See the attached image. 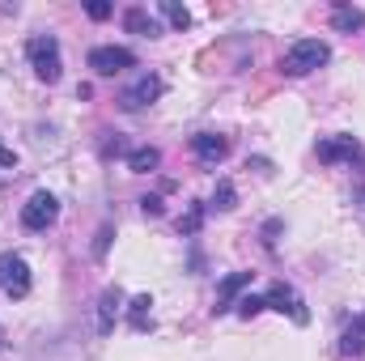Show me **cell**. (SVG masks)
Segmentation results:
<instances>
[{"label":"cell","mask_w":365,"mask_h":361,"mask_svg":"<svg viewBox=\"0 0 365 361\" xmlns=\"http://www.w3.org/2000/svg\"><path fill=\"white\" fill-rule=\"evenodd\" d=\"M26 56H30V68H34L38 81H47V86L60 81L64 60H60V39H56V34H34V39L26 43Z\"/></svg>","instance_id":"1"},{"label":"cell","mask_w":365,"mask_h":361,"mask_svg":"<svg viewBox=\"0 0 365 361\" xmlns=\"http://www.w3.org/2000/svg\"><path fill=\"white\" fill-rule=\"evenodd\" d=\"M331 60V47L323 43V39H297L289 51H284V60H280V68L289 73V77H306V73H314V68H323Z\"/></svg>","instance_id":"2"},{"label":"cell","mask_w":365,"mask_h":361,"mask_svg":"<svg viewBox=\"0 0 365 361\" xmlns=\"http://www.w3.org/2000/svg\"><path fill=\"white\" fill-rule=\"evenodd\" d=\"M60 221V200L51 195V191H34L30 200H26V208H21V225L30 230V234H43L47 225H56Z\"/></svg>","instance_id":"3"},{"label":"cell","mask_w":365,"mask_h":361,"mask_svg":"<svg viewBox=\"0 0 365 361\" xmlns=\"http://www.w3.org/2000/svg\"><path fill=\"white\" fill-rule=\"evenodd\" d=\"M0 293L13 298V302H21L30 293V264L17 251H4L0 255Z\"/></svg>","instance_id":"4"},{"label":"cell","mask_w":365,"mask_h":361,"mask_svg":"<svg viewBox=\"0 0 365 361\" xmlns=\"http://www.w3.org/2000/svg\"><path fill=\"white\" fill-rule=\"evenodd\" d=\"M90 68L98 73V77H119V73L136 68V51H132V47H115V43L93 47L90 51Z\"/></svg>","instance_id":"5"},{"label":"cell","mask_w":365,"mask_h":361,"mask_svg":"<svg viewBox=\"0 0 365 361\" xmlns=\"http://www.w3.org/2000/svg\"><path fill=\"white\" fill-rule=\"evenodd\" d=\"M264 302H268V310H280V315H289L293 323H310V310H306V302L297 298V289L293 285H284V280H272V289L264 293Z\"/></svg>","instance_id":"6"},{"label":"cell","mask_w":365,"mask_h":361,"mask_svg":"<svg viewBox=\"0 0 365 361\" xmlns=\"http://www.w3.org/2000/svg\"><path fill=\"white\" fill-rule=\"evenodd\" d=\"M314 153H319V162L323 166H336V162H361V141L357 136H327V141H319L314 145Z\"/></svg>","instance_id":"7"},{"label":"cell","mask_w":365,"mask_h":361,"mask_svg":"<svg viewBox=\"0 0 365 361\" xmlns=\"http://www.w3.org/2000/svg\"><path fill=\"white\" fill-rule=\"evenodd\" d=\"M191 153H195L204 166H221V162L230 158V136H221V132H195V136H191Z\"/></svg>","instance_id":"8"},{"label":"cell","mask_w":365,"mask_h":361,"mask_svg":"<svg viewBox=\"0 0 365 361\" xmlns=\"http://www.w3.org/2000/svg\"><path fill=\"white\" fill-rule=\"evenodd\" d=\"M162 90H166V86H162V77H153V73H145V77H140V81H136L132 90H123V98H119V102H123L128 111H140V106H149V102H158V98H162Z\"/></svg>","instance_id":"9"},{"label":"cell","mask_w":365,"mask_h":361,"mask_svg":"<svg viewBox=\"0 0 365 361\" xmlns=\"http://www.w3.org/2000/svg\"><path fill=\"white\" fill-rule=\"evenodd\" d=\"M251 276L255 272H230L221 285H217V306H212V315H225V310H234V298L251 285Z\"/></svg>","instance_id":"10"},{"label":"cell","mask_w":365,"mask_h":361,"mask_svg":"<svg viewBox=\"0 0 365 361\" xmlns=\"http://www.w3.org/2000/svg\"><path fill=\"white\" fill-rule=\"evenodd\" d=\"M119 306H123V293H119V289H106V293L98 298V336H110V332H115Z\"/></svg>","instance_id":"11"},{"label":"cell","mask_w":365,"mask_h":361,"mask_svg":"<svg viewBox=\"0 0 365 361\" xmlns=\"http://www.w3.org/2000/svg\"><path fill=\"white\" fill-rule=\"evenodd\" d=\"M331 26L340 34H357V30H365V9H357V4H336L331 9Z\"/></svg>","instance_id":"12"},{"label":"cell","mask_w":365,"mask_h":361,"mask_svg":"<svg viewBox=\"0 0 365 361\" xmlns=\"http://www.w3.org/2000/svg\"><path fill=\"white\" fill-rule=\"evenodd\" d=\"M123 26H128L132 34H140V39H158V34H162L158 17H153L149 9H128V13H123Z\"/></svg>","instance_id":"13"},{"label":"cell","mask_w":365,"mask_h":361,"mask_svg":"<svg viewBox=\"0 0 365 361\" xmlns=\"http://www.w3.org/2000/svg\"><path fill=\"white\" fill-rule=\"evenodd\" d=\"M149 306H153V298H149V293L132 298V306H128V323H132V332H140V336H145V332H153V310H149Z\"/></svg>","instance_id":"14"},{"label":"cell","mask_w":365,"mask_h":361,"mask_svg":"<svg viewBox=\"0 0 365 361\" xmlns=\"http://www.w3.org/2000/svg\"><path fill=\"white\" fill-rule=\"evenodd\" d=\"M340 353H344V357H361L365 353V315H357V319L344 327V336H340Z\"/></svg>","instance_id":"15"},{"label":"cell","mask_w":365,"mask_h":361,"mask_svg":"<svg viewBox=\"0 0 365 361\" xmlns=\"http://www.w3.org/2000/svg\"><path fill=\"white\" fill-rule=\"evenodd\" d=\"M204 217H208V204L191 200V204H187V213L179 217V234H182V238H195V234L204 230Z\"/></svg>","instance_id":"16"},{"label":"cell","mask_w":365,"mask_h":361,"mask_svg":"<svg viewBox=\"0 0 365 361\" xmlns=\"http://www.w3.org/2000/svg\"><path fill=\"white\" fill-rule=\"evenodd\" d=\"M128 166H132V175H149V171H158V166H162V153H158L153 145L132 149V153H128Z\"/></svg>","instance_id":"17"},{"label":"cell","mask_w":365,"mask_h":361,"mask_svg":"<svg viewBox=\"0 0 365 361\" xmlns=\"http://www.w3.org/2000/svg\"><path fill=\"white\" fill-rule=\"evenodd\" d=\"M158 13H162L175 30H191V13H187L182 4H175V0H162V4H158Z\"/></svg>","instance_id":"18"},{"label":"cell","mask_w":365,"mask_h":361,"mask_svg":"<svg viewBox=\"0 0 365 361\" xmlns=\"http://www.w3.org/2000/svg\"><path fill=\"white\" fill-rule=\"evenodd\" d=\"M234 204H238V191H234V183H230V179H221V183H217V191H212V208L230 213Z\"/></svg>","instance_id":"19"},{"label":"cell","mask_w":365,"mask_h":361,"mask_svg":"<svg viewBox=\"0 0 365 361\" xmlns=\"http://www.w3.org/2000/svg\"><path fill=\"white\" fill-rule=\"evenodd\" d=\"M234 310H238L242 319H255L259 310H268V302H264V298H255V293H247V298H238V302H234Z\"/></svg>","instance_id":"20"},{"label":"cell","mask_w":365,"mask_h":361,"mask_svg":"<svg viewBox=\"0 0 365 361\" xmlns=\"http://www.w3.org/2000/svg\"><path fill=\"white\" fill-rule=\"evenodd\" d=\"M86 13H90L93 21H106V17H110V4H106V0H90V4H86Z\"/></svg>","instance_id":"21"},{"label":"cell","mask_w":365,"mask_h":361,"mask_svg":"<svg viewBox=\"0 0 365 361\" xmlns=\"http://www.w3.org/2000/svg\"><path fill=\"white\" fill-rule=\"evenodd\" d=\"M140 213L145 217H162V195H145L140 200Z\"/></svg>","instance_id":"22"},{"label":"cell","mask_w":365,"mask_h":361,"mask_svg":"<svg viewBox=\"0 0 365 361\" xmlns=\"http://www.w3.org/2000/svg\"><path fill=\"white\" fill-rule=\"evenodd\" d=\"M106 243H110V225H102V230H98V243H93V255H98V260L106 255Z\"/></svg>","instance_id":"23"},{"label":"cell","mask_w":365,"mask_h":361,"mask_svg":"<svg viewBox=\"0 0 365 361\" xmlns=\"http://www.w3.org/2000/svg\"><path fill=\"white\" fill-rule=\"evenodd\" d=\"M0 171H17V153L0 145Z\"/></svg>","instance_id":"24"}]
</instances>
